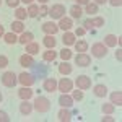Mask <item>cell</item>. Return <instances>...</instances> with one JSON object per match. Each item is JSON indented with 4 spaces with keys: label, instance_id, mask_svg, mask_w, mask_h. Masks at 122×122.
Returning a JSON list of instances; mask_svg holds the SVG:
<instances>
[{
    "label": "cell",
    "instance_id": "cell-1",
    "mask_svg": "<svg viewBox=\"0 0 122 122\" xmlns=\"http://www.w3.org/2000/svg\"><path fill=\"white\" fill-rule=\"evenodd\" d=\"M33 107H34V109H36L39 114L49 112V109H51V101L47 99L46 96H38V98L34 99V104H33Z\"/></svg>",
    "mask_w": 122,
    "mask_h": 122
},
{
    "label": "cell",
    "instance_id": "cell-2",
    "mask_svg": "<svg viewBox=\"0 0 122 122\" xmlns=\"http://www.w3.org/2000/svg\"><path fill=\"white\" fill-rule=\"evenodd\" d=\"M2 85L3 86H7V88H13L15 85L18 83V75H15L13 72H5L3 75H2Z\"/></svg>",
    "mask_w": 122,
    "mask_h": 122
},
{
    "label": "cell",
    "instance_id": "cell-3",
    "mask_svg": "<svg viewBox=\"0 0 122 122\" xmlns=\"http://www.w3.org/2000/svg\"><path fill=\"white\" fill-rule=\"evenodd\" d=\"M49 15L52 20H60L62 16H65V7L62 3H54L49 8Z\"/></svg>",
    "mask_w": 122,
    "mask_h": 122
},
{
    "label": "cell",
    "instance_id": "cell-4",
    "mask_svg": "<svg viewBox=\"0 0 122 122\" xmlns=\"http://www.w3.org/2000/svg\"><path fill=\"white\" fill-rule=\"evenodd\" d=\"M107 54V47L104 46V42H94L91 46V56L96 59H103Z\"/></svg>",
    "mask_w": 122,
    "mask_h": 122
},
{
    "label": "cell",
    "instance_id": "cell-5",
    "mask_svg": "<svg viewBox=\"0 0 122 122\" xmlns=\"http://www.w3.org/2000/svg\"><path fill=\"white\" fill-rule=\"evenodd\" d=\"M73 85H76V88L81 90V91L90 90V88H91V78H90L88 75H78Z\"/></svg>",
    "mask_w": 122,
    "mask_h": 122
},
{
    "label": "cell",
    "instance_id": "cell-6",
    "mask_svg": "<svg viewBox=\"0 0 122 122\" xmlns=\"http://www.w3.org/2000/svg\"><path fill=\"white\" fill-rule=\"evenodd\" d=\"M104 26V18L103 16H96V18H90L83 23L85 29H91V28H101Z\"/></svg>",
    "mask_w": 122,
    "mask_h": 122
},
{
    "label": "cell",
    "instance_id": "cell-7",
    "mask_svg": "<svg viewBox=\"0 0 122 122\" xmlns=\"http://www.w3.org/2000/svg\"><path fill=\"white\" fill-rule=\"evenodd\" d=\"M75 64L78 67H88L91 64V57L88 56L86 52H78L75 56Z\"/></svg>",
    "mask_w": 122,
    "mask_h": 122
},
{
    "label": "cell",
    "instance_id": "cell-8",
    "mask_svg": "<svg viewBox=\"0 0 122 122\" xmlns=\"http://www.w3.org/2000/svg\"><path fill=\"white\" fill-rule=\"evenodd\" d=\"M18 81L23 85V86H33L36 80H34V76L31 75V73H28V72H21V73L18 75Z\"/></svg>",
    "mask_w": 122,
    "mask_h": 122
},
{
    "label": "cell",
    "instance_id": "cell-9",
    "mask_svg": "<svg viewBox=\"0 0 122 122\" xmlns=\"http://www.w3.org/2000/svg\"><path fill=\"white\" fill-rule=\"evenodd\" d=\"M57 88H59V91H62V93H68V91H72V88H73V81H72L70 78H60V81L57 83Z\"/></svg>",
    "mask_w": 122,
    "mask_h": 122
},
{
    "label": "cell",
    "instance_id": "cell-10",
    "mask_svg": "<svg viewBox=\"0 0 122 122\" xmlns=\"http://www.w3.org/2000/svg\"><path fill=\"white\" fill-rule=\"evenodd\" d=\"M41 29H42L46 34H54V36H56V33L59 31V26H57L54 21H46V23H42Z\"/></svg>",
    "mask_w": 122,
    "mask_h": 122
},
{
    "label": "cell",
    "instance_id": "cell-11",
    "mask_svg": "<svg viewBox=\"0 0 122 122\" xmlns=\"http://www.w3.org/2000/svg\"><path fill=\"white\" fill-rule=\"evenodd\" d=\"M42 88H44V91H47V93H54L57 90V81L54 78H46L42 81Z\"/></svg>",
    "mask_w": 122,
    "mask_h": 122
},
{
    "label": "cell",
    "instance_id": "cell-12",
    "mask_svg": "<svg viewBox=\"0 0 122 122\" xmlns=\"http://www.w3.org/2000/svg\"><path fill=\"white\" fill-rule=\"evenodd\" d=\"M59 29H64V31H70L72 26H73V21L72 18H68V16H62V18L59 20Z\"/></svg>",
    "mask_w": 122,
    "mask_h": 122
},
{
    "label": "cell",
    "instance_id": "cell-13",
    "mask_svg": "<svg viewBox=\"0 0 122 122\" xmlns=\"http://www.w3.org/2000/svg\"><path fill=\"white\" fill-rule=\"evenodd\" d=\"M20 65L21 67H33L34 65V57L33 56H29V54H23V56H20Z\"/></svg>",
    "mask_w": 122,
    "mask_h": 122
},
{
    "label": "cell",
    "instance_id": "cell-14",
    "mask_svg": "<svg viewBox=\"0 0 122 122\" xmlns=\"http://www.w3.org/2000/svg\"><path fill=\"white\" fill-rule=\"evenodd\" d=\"M57 119L60 122H70L72 121V112L68 111V107H62V109L57 112Z\"/></svg>",
    "mask_w": 122,
    "mask_h": 122
},
{
    "label": "cell",
    "instance_id": "cell-15",
    "mask_svg": "<svg viewBox=\"0 0 122 122\" xmlns=\"http://www.w3.org/2000/svg\"><path fill=\"white\" fill-rule=\"evenodd\" d=\"M59 104H60L62 107H72V106H73V98L68 96L67 93H62L60 98H59Z\"/></svg>",
    "mask_w": 122,
    "mask_h": 122
},
{
    "label": "cell",
    "instance_id": "cell-16",
    "mask_svg": "<svg viewBox=\"0 0 122 122\" xmlns=\"http://www.w3.org/2000/svg\"><path fill=\"white\" fill-rule=\"evenodd\" d=\"M76 36L73 33H70V31H64V36H62V42L65 44V46H73L76 41Z\"/></svg>",
    "mask_w": 122,
    "mask_h": 122
},
{
    "label": "cell",
    "instance_id": "cell-17",
    "mask_svg": "<svg viewBox=\"0 0 122 122\" xmlns=\"http://www.w3.org/2000/svg\"><path fill=\"white\" fill-rule=\"evenodd\" d=\"M72 65L68 64V60H64L62 64H59V73L60 75H64V76H67V75H70L72 73Z\"/></svg>",
    "mask_w": 122,
    "mask_h": 122
},
{
    "label": "cell",
    "instance_id": "cell-18",
    "mask_svg": "<svg viewBox=\"0 0 122 122\" xmlns=\"http://www.w3.org/2000/svg\"><path fill=\"white\" fill-rule=\"evenodd\" d=\"M34 39V36H33V33H29V31H23L21 34H20L18 38V42L20 44H23V46H26V44H29L31 41Z\"/></svg>",
    "mask_w": 122,
    "mask_h": 122
},
{
    "label": "cell",
    "instance_id": "cell-19",
    "mask_svg": "<svg viewBox=\"0 0 122 122\" xmlns=\"http://www.w3.org/2000/svg\"><path fill=\"white\" fill-rule=\"evenodd\" d=\"M31 111H33V104L29 103V99H23L20 104V112L23 116H28V114H31Z\"/></svg>",
    "mask_w": 122,
    "mask_h": 122
},
{
    "label": "cell",
    "instance_id": "cell-20",
    "mask_svg": "<svg viewBox=\"0 0 122 122\" xmlns=\"http://www.w3.org/2000/svg\"><path fill=\"white\" fill-rule=\"evenodd\" d=\"M93 93L96 98H104L106 94H107V88H106V85H94L93 86Z\"/></svg>",
    "mask_w": 122,
    "mask_h": 122
},
{
    "label": "cell",
    "instance_id": "cell-21",
    "mask_svg": "<svg viewBox=\"0 0 122 122\" xmlns=\"http://www.w3.org/2000/svg\"><path fill=\"white\" fill-rule=\"evenodd\" d=\"M18 96L21 99H31V98H33V90H31V86H23V88H20Z\"/></svg>",
    "mask_w": 122,
    "mask_h": 122
},
{
    "label": "cell",
    "instance_id": "cell-22",
    "mask_svg": "<svg viewBox=\"0 0 122 122\" xmlns=\"http://www.w3.org/2000/svg\"><path fill=\"white\" fill-rule=\"evenodd\" d=\"M119 44V38L117 36H114V34H107V36H104V46L106 47H114Z\"/></svg>",
    "mask_w": 122,
    "mask_h": 122
},
{
    "label": "cell",
    "instance_id": "cell-23",
    "mask_svg": "<svg viewBox=\"0 0 122 122\" xmlns=\"http://www.w3.org/2000/svg\"><path fill=\"white\" fill-rule=\"evenodd\" d=\"M42 44H44L47 49H54V47H56V44H57L54 34H46V36H44V39H42Z\"/></svg>",
    "mask_w": 122,
    "mask_h": 122
},
{
    "label": "cell",
    "instance_id": "cell-24",
    "mask_svg": "<svg viewBox=\"0 0 122 122\" xmlns=\"http://www.w3.org/2000/svg\"><path fill=\"white\" fill-rule=\"evenodd\" d=\"M26 54H29V56H36V54H39V44L38 42H34V41H31L29 44H26Z\"/></svg>",
    "mask_w": 122,
    "mask_h": 122
},
{
    "label": "cell",
    "instance_id": "cell-25",
    "mask_svg": "<svg viewBox=\"0 0 122 122\" xmlns=\"http://www.w3.org/2000/svg\"><path fill=\"white\" fill-rule=\"evenodd\" d=\"M56 57H57V52L54 49H47L46 52L42 54V60H44V62H54Z\"/></svg>",
    "mask_w": 122,
    "mask_h": 122
},
{
    "label": "cell",
    "instance_id": "cell-26",
    "mask_svg": "<svg viewBox=\"0 0 122 122\" xmlns=\"http://www.w3.org/2000/svg\"><path fill=\"white\" fill-rule=\"evenodd\" d=\"M11 31H13L15 34H21V33L25 31V25H23V21H20V20L13 21V23H11Z\"/></svg>",
    "mask_w": 122,
    "mask_h": 122
},
{
    "label": "cell",
    "instance_id": "cell-27",
    "mask_svg": "<svg viewBox=\"0 0 122 122\" xmlns=\"http://www.w3.org/2000/svg\"><path fill=\"white\" fill-rule=\"evenodd\" d=\"M70 15H72V18H80L81 15H83V10H81V5H72L70 7Z\"/></svg>",
    "mask_w": 122,
    "mask_h": 122
},
{
    "label": "cell",
    "instance_id": "cell-28",
    "mask_svg": "<svg viewBox=\"0 0 122 122\" xmlns=\"http://www.w3.org/2000/svg\"><path fill=\"white\" fill-rule=\"evenodd\" d=\"M26 11H28V16H29V18H36V16L39 15V7L36 5V3H29V7H28Z\"/></svg>",
    "mask_w": 122,
    "mask_h": 122
},
{
    "label": "cell",
    "instance_id": "cell-29",
    "mask_svg": "<svg viewBox=\"0 0 122 122\" xmlns=\"http://www.w3.org/2000/svg\"><path fill=\"white\" fill-rule=\"evenodd\" d=\"M3 39H5V42L7 44H15V42H18V36L11 31V33H5L3 34Z\"/></svg>",
    "mask_w": 122,
    "mask_h": 122
},
{
    "label": "cell",
    "instance_id": "cell-30",
    "mask_svg": "<svg viewBox=\"0 0 122 122\" xmlns=\"http://www.w3.org/2000/svg\"><path fill=\"white\" fill-rule=\"evenodd\" d=\"M111 103L116 106H122V93L121 91H114L112 94H111Z\"/></svg>",
    "mask_w": 122,
    "mask_h": 122
},
{
    "label": "cell",
    "instance_id": "cell-31",
    "mask_svg": "<svg viewBox=\"0 0 122 122\" xmlns=\"http://www.w3.org/2000/svg\"><path fill=\"white\" fill-rule=\"evenodd\" d=\"M75 51L76 52H86L88 51V42L86 41H75Z\"/></svg>",
    "mask_w": 122,
    "mask_h": 122
},
{
    "label": "cell",
    "instance_id": "cell-32",
    "mask_svg": "<svg viewBox=\"0 0 122 122\" xmlns=\"http://www.w3.org/2000/svg\"><path fill=\"white\" fill-rule=\"evenodd\" d=\"M26 16H28V11H26L25 8L16 7V10H15V18L20 20V21H23V20H26Z\"/></svg>",
    "mask_w": 122,
    "mask_h": 122
},
{
    "label": "cell",
    "instance_id": "cell-33",
    "mask_svg": "<svg viewBox=\"0 0 122 122\" xmlns=\"http://www.w3.org/2000/svg\"><path fill=\"white\" fill-rule=\"evenodd\" d=\"M85 11L90 13V15H94V13H98V5H96L94 2H88V3L85 5Z\"/></svg>",
    "mask_w": 122,
    "mask_h": 122
},
{
    "label": "cell",
    "instance_id": "cell-34",
    "mask_svg": "<svg viewBox=\"0 0 122 122\" xmlns=\"http://www.w3.org/2000/svg\"><path fill=\"white\" fill-rule=\"evenodd\" d=\"M59 56H60V59H62V60H70V59L73 57V54H72V51H70V49L64 47V49L60 51V54H59Z\"/></svg>",
    "mask_w": 122,
    "mask_h": 122
},
{
    "label": "cell",
    "instance_id": "cell-35",
    "mask_svg": "<svg viewBox=\"0 0 122 122\" xmlns=\"http://www.w3.org/2000/svg\"><path fill=\"white\" fill-rule=\"evenodd\" d=\"M114 109H116V106H114L112 103H106V104H103V107H101L103 114H112Z\"/></svg>",
    "mask_w": 122,
    "mask_h": 122
},
{
    "label": "cell",
    "instance_id": "cell-36",
    "mask_svg": "<svg viewBox=\"0 0 122 122\" xmlns=\"http://www.w3.org/2000/svg\"><path fill=\"white\" fill-rule=\"evenodd\" d=\"M72 98H73V101H81L83 99V91L81 90H76L72 93Z\"/></svg>",
    "mask_w": 122,
    "mask_h": 122
},
{
    "label": "cell",
    "instance_id": "cell-37",
    "mask_svg": "<svg viewBox=\"0 0 122 122\" xmlns=\"http://www.w3.org/2000/svg\"><path fill=\"white\" fill-rule=\"evenodd\" d=\"M46 15H49V7L44 3L42 7H39V16H46Z\"/></svg>",
    "mask_w": 122,
    "mask_h": 122
},
{
    "label": "cell",
    "instance_id": "cell-38",
    "mask_svg": "<svg viewBox=\"0 0 122 122\" xmlns=\"http://www.w3.org/2000/svg\"><path fill=\"white\" fill-rule=\"evenodd\" d=\"M8 65V57L7 56H0V68H5Z\"/></svg>",
    "mask_w": 122,
    "mask_h": 122
},
{
    "label": "cell",
    "instance_id": "cell-39",
    "mask_svg": "<svg viewBox=\"0 0 122 122\" xmlns=\"http://www.w3.org/2000/svg\"><path fill=\"white\" fill-rule=\"evenodd\" d=\"M0 122H10V116L5 111H0Z\"/></svg>",
    "mask_w": 122,
    "mask_h": 122
},
{
    "label": "cell",
    "instance_id": "cell-40",
    "mask_svg": "<svg viewBox=\"0 0 122 122\" xmlns=\"http://www.w3.org/2000/svg\"><path fill=\"white\" fill-rule=\"evenodd\" d=\"M85 33H86V29H85L83 26H80V28L75 29V33H73V34H75V36H83Z\"/></svg>",
    "mask_w": 122,
    "mask_h": 122
},
{
    "label": "cell",
    "instance_id": "cell-41",
    "mask_svg": "<svg viewBox=\"0 0 122 122\" xmlns=\"http://www.w3.org/2000/svg\"><path fill=\"white\" fill-rule=\"evenodd\" d=\"M18 3H20V0H7V5L8 7H13V8H16Z\"/></svg>",
    "mask_w": 122,
    "mask_h": 122
},
{
    "label": "cell",
    "instance_id": "cell-42",
    "mask_svg": "<svg viewBox=\"0 0 122 122\" xmlns=\"http://www.w3.org/2000/svg\"><path fill=\"white\" fill-rule=\"evenodd\" d=\"M107 2H109L112 7H121L122 5V0H107Z\"/></svg>",
    "mask_w": 122,
    "mask_h": 122
},
{
    "label": "cell",
    "instance_id": "cell-43",
    "mask_svg": "<svg viewBox=\"0 0 122 122\" xmlns=\"http://www.w3.org/2000/svg\"><path fill=\"white\" fill-rule=\"evenodd\" d=\"M103 121H106V122H114V117H111V114H107L106 117H103Z\"/></svg>",
    "mask_w": 122,
    "mask_h": 122
},
{
    "label": "cell",
    "instance_id": "cell-44",
    "mask_svg": "<svg viewBox=\"0 0 122 122\" xmlns=\"http://www.w3.org/2000/svg\"><path fill=\"white\" fill-rule=\"evenodd\" d=\"M75 2H76V5H81V7H83V5H86L90 0H75Z\"/></svg>",
    "mask_w": 122,
    "mask_h": 122
},
{
    "label": "cell",
    "instance_id": "cell-45",
    "mask_svg": "<svg viewBox=\"0 0 122 122\" xmlns=\"http://www.w3.org/2000/svg\"><path fill=\"white\" fill-rule=\"evenodd\" d=\"M116 57H117V60H121V59H122V51H121V49H117V52H116Z\"/></svg>",
    "mask_w": 122,
    "mask_h": 122
},
{
    "label": "cell",
    "instance_id": "cell-46",
    "mask_svg": "<svg viewBox=\"0 0 122 122\" xmlns=\"http://www.w3.org/2000/svg\"><path fill=\"white\" fill-rule=\"evenodd\" d=\"M94 3L96 5H104V3H107V0H94Z\"/></svg>",
    "mask_w": 122,
    "mask_h": 122
},
{
    "label": "cell",
    "instance_id": "cell-47",
    "mask_svg": "<svg viewBox=\"0 0 122 122\" xmlns=\"http://www.w3.org/2000/svg\"><path fill=\"white\" fill-rule=\"evenodd\" d=\"M3 34H5V29H3V26L0 25V38H3Z\"/></svg>",
    "mask_w": 122,
    "mask_h": 122
},
{
    "label": "cell",
    "instance_id": "cell-48",
    "mask_svg": "<svg viewBox=\"0 0 122 122\" xmlns=\"http://www.w3.org/2000/svg\"><path fill=\"white\" fill-rule=\"evenodd\" d=\"M20 2H23V3H28V5H29V3H33V0H20Z\"/></svg>",
    "mask_w": 122,
    "mask_h": 122
},
{
    "label": "cell",
    "instance_id": "cell-49",
    "mask_svg": "<svg viewBox=\"0 0 122 122\" xmlns=\"http://www.w3.org/2000/svg\"><path fill=\"white\" fill-rule=\"evenodd\" d=\"M38 2H41V3H47L49 0H38Z\"/></svg>",
    "mask_w": 122,
    "mask_h": 122
},
{
    "label": "cell",
    "instance_id": "cell-50",
    "mask_svg": "<svg viewBox=\"0 0 122 122\" xmlns=\"http://www.w3.org/2000/svg\"><path fill=\"white\" fill-rule=\"evenodd\" d=\"M2 101H3V96H2V93H0V103H2Z\"/></svg>",
    "mask_w": 122,
    "mask_h": 122
},
{
    "label": "cell",
    "instance_id": "cell-51",
    "mask_svg": "<svg viewBox=\"0 0 122 122\" xmlns=\"http://www.w3.org/2000/svg\"><path fill=\"white\" fill-rule=\"evenodd\" d=\"M0 5H2V0H0Z\"/></svg>",
    "mask_w": 122,
    "mask_h": 122
}]
</instances>
